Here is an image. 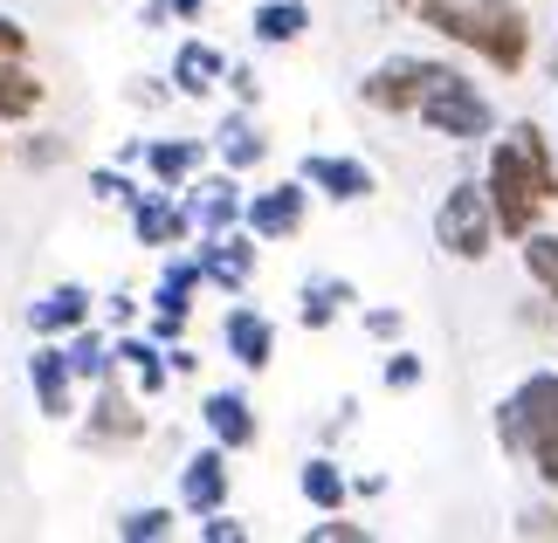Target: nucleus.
Returning <instances> with one entry per match:
<instances>
[{"label":"nucleus","instance_id":"nucleus-1","mask_svg":"<svg viewBox=\"0 0 558 543\" xmlns=\"http://www.w3.org/2000/svg\"><path fill=\"white\" fill-rule=\"evenodd\" d=\"M483 193H489V213H497L504 242H524V234L558 207V145L545 138L538 118H518L504 138H489Z\"/></svg>","mask_w":558,"mask_h":543},{"label":"nucleus","instance_id":"nucleus-2","mask_svg":"<svg viewBox=\"0 0 558 543\" xmlns=\"http://www.w3.org/2000/svg\"><path fill=\"white\" fill-rule=\"evenodd\" d=\"M435 138H448V145H489L497 138V103H489L476 83H469L456 62L427 83V97H421V111H414Z\"/></svg>","mask_w":558,"mask_h":543},{"label":"nucleus","instance_id":"nucleus-3","mask_svg":"<svg viewBox=\"0 0 558 543\" xmlns=\"http://www.w3.org/2000/svg\"><path fill=\"white\" fill-rule=\"evenodd\" d=\"M435 242H441V255H456V262H483V255L497 248V213H489L483 180H456V186L441 193Z\"/></svg>","mask_w":558,"mask_h":543},{"label":"nucleus","instance_id":"nucleus-4","mask_svg":"<svg viewBox=\"0 0 558 543\" xmlns=\"http://www.w3.org/2000/svg\"><path fill=\"white\" fill-rule=\"evenodd\" d=\"M441 70H448V62H435V55H386L379 70L359 83V97H366L373 111H386V118H414L421 97H427V83H435Z\"/></svg>","mask_w":558,"mask_h":543},{"label":"nucleus","instance_id":"nucleus-5","mask_svg":"<svg viewBox=\"0 0 558 543\" xmlns=\"http://www.w3.org/2000/svg\"><path fill=\"white\" fill-rule=\"evenodd\" d=\"M304 207H311V193H304V180H283V186L255 193V200L242 207V227L255 234V242H290V234L304 227Z\"/></svg>","mask_w":558,"mask_h":543},{"label":"nucleus","instance_id":"nucleus-6","mask_svg":"<svg viewBox=\"0 0 558 543\" xmlns=\"http://www.w3.org/2000/svg\"><path fill=\"white\" fill-rule=\"evenodd\" d=\"M201 275L214 282V289H228V296H242L248 289V275H255V234H201Z\"/></svg>","mask_w":558,"mask_h":543},{"label":"nucleus","instance_id":"nucleus-7","mask_svg":"<svg viewBox=\"0 0 558 543\" xmlns=\"http://www.w3.org/2000/svg\"><path fill=\"white\" fill-rule=\"evenodd\" d=\"M132 227L145 248H173L193 234V213L186 200H173V186H159V193H132Z\"/></svg>","mask_w":558,"mask_h":543},{"label":"nucleus","instance_id":"nucleus-8","mask_svg":"<svg viewBox=\"0 0 558 543\" xmlns=\"http://www.w3.org/2000/svg\"><path fill=\"white\" fill-rule=\"evenodd\" d=\"M304 186H317V193H325V200H338V207H359V200H373V193H379L373 165L331 159V151H311V159H304Z\"/></svg>","mask_w":558,"mask_h":543},{"label":"nucleus","instance_id":"nucleus-9","mask_svg":"<svg viewBox=\"0 0 558 543\" xmlns=\"http://www.w3.org/2000/svg\"><path fill=\"white\" fill-rule=\"evenodd\" d=\"M180 503H186L193 516L228 509V447H221V441L201 447V454H193V461L180 468Z\"/></svg>","mask_w":558,"mask_h":543},{"label":"nucleus","instance_id":"nucleus-10","mask_svg":"<svg viewBox=\"0 0 558 543\" xmlns=\"http://www.w3.org/2000/svg\"><path fill=\"white\" fill-rule=\"evenodd\" d=\"M221 337H228V358L242 365V372H263V365L276 358V323L263 310H248V303H234V310H228Z\"/></svg>","mask_w":558,"mask_h":543},{"label":"nucleus","instance_id":"nucleus-11","mask_svg":"<svg viewBox=\"0 0 558 543\" xmlns=\"http://www.w3.org/2000/svg\"><path fill=\"white\" fill-rule=\"evenodd\" d=\"M242 186H234V172H221V180H201V186H186V213H193V227L201 234H228V227H242Z\"/></svg>","mask_w":558,"mask_h":543},{"label":"nucleus","instance_id":"nucleus-12","mask_svg":"<svg viewBox=\"0 0 558 543\" xmlns=\"http://www.w3.org/2000/svg\"><path fill=\"white\" fill-rule=\"evenodd\" d=\"M510 406H518V420H524L531 441H538V433H551V427H558V372H551V365L524 372L518 393H510ZM524 461H531V454H524Z\"/></svg>","mask_w":558,"mask_h":543},{"label":"nucleus","instance_id":"nucleus-13","mask_svg":"<svg viewBox=\"0 0 558 543\" xmlns=\"http://www.w3.org/2000/svg\"><path fill=\"white\" fill-rule=\"evenodd\" d=\"M201 420H207V433L221 441L228 454H242V447H255V406L242 399V393H207V406H201Z\"/></svg>","mask_w":558,"mask_h":543},{"label":"nucleus","instance_id":"nucleus-14","mask_svg":"<svg viewBox=\"0 0 558 543\" xmlns=\"http://www.w3.org/2000/svg\"><path fill=\"white\" fill-rule=\"evenodd\" d=\"M352 303H359V289L345 275H317V282H304V310H296V317H304V331H331Z\"/></svg>","mask_w":558,"mask_h":543},{"label":"nucleus","instance_id":"nucleus-15","mask_svg":"<svg viewBox=\"0 0 558 543\" xmlns=\"http://www.w3.org/2000/svg\"><path fill=\"white\" fill-rule=\"evenodd\" d=\"M111 358H118V365H132V379H138V393H145V399L166 393V379H173V358H166L153 337H118V344H111Z\"/></svg>","mask_w":558,"mask_h":543},{"label":"nucleus","instance_id":"nucleus-16","mask_svg":"<svg viewBox=\"0 0 558 543\" xmlns=\"http://www.w3.org/2000/svg\"><path fill=\"white\" fill-rule=\"evenodd\" d=\"M221 76H228V62L214 55L207 41H180V55H173V90L180 97H207Z\"/></svg>","mask_w":558,"mask_h":543},{"label":"nucleus","instance_id":"nucleus-17","mask_svg":"<svg viewBox=\"0 0 558 543\" xmlns=\"http://www.w3.org/2000/svg\"><path fill=\"white\" fill-rule=\"evenodd\" d=\"M248 28H255V41L283 49V41H304V28H311V8H304V0H263Z\"/></svg>","mask_w":558,"mask_h":543},{"label":"nucleus","instance_id":"nucleus-18","mask_svg":"<svg viewBox=\"0 0 558 543\" xmlns=\"http://www.w3.org/2000/svg\"><path fill=\"white\" fill-rule=\"evenodd\" d=\"M76 323H90V289L83 282H62V289H49L35 303V331H76Z\"/></svg>","mask_w":558,"mask_h":543},{"label":"nucleus","instance_id":"nucleus-19","mask_svg":"<svg viewBox=\"0 0 558 543\" xmlns=\"http://www.w3.org/2000/svg\"><path fill=\"white\" fill-rule=\"evenodd\" d=\"M296 489H304V503L317 509V516H331V509H345V495H352V482H345V468L338 461H304V474H296Z\"/></svg>","mask_w":558,"mask_h":543},{"label":"nucleus","instance_id":"nucleus-20","mask_svg":"<svg viewBox=\"0 0 558 543\" xmlns=\"http://www.w3.org/2000/svg\"><path fill=\"white\" fill-rule=\"evenodd\" d=\"M201 138H166V145H145V165H153L159 186H186L193 172H201Z\"/></svg>","mask_w":558,"mask_h":543},{"label":"nucleus","instance_id":"nucleus-21","mask_svg":"<svg viewBox=\"0 0 558 543\" xmlns=\"http://www.w3.org/2000/svg\"><path fill=\"white\" fill-rule=\"evenodd\" d=\"M28 379H35V399H41V412H49V420H62V412H70V358L62 351H35V365H28Z\"/></svg>","mask_w":558,"mask_h":543},{"label":"nucleus","instance_id":"nucleus-22","mask_svg":"<svg viewBox=\"0 0 558 543\" xmlns=\"http://www.w3.org/2000/svg\"><path fill=\"white\" fill-rule=\"evenodd\" d=\"M518 255H524V275L538 282V296H545V303H558V234L538 221V227H531L524 242H518Z\"/></svg>","mask_w":558,"mask_h":543},{"label":"nucleus","instance_id":"nucleus-23","mask_svg":"<svg viewBox=\"0 0 558 543\" xmlns=\"http://www.w3.org/2000/svg\"><path fill=\"white\" fill-rule=\"evenodd\" d=\"M90 433H97V441H138V433H145V412H138L132 399H124L118 385H104V399H97V420H90Z\"/></svg>","mask_w":558,"mask_h":543},{"label":"nucleus","instance_id":"nucleus-24","mask_svg":"<svg viewBox=\"0 0 558 543\" xmlns=\"http://www.w3.org/2000/svg\"><path fill=\"white\" fill-rule=\"evenodd\" d=\"M221 159H228V172H248V165L269 159V145H263V132H255L248 118H228L221 124Z\"/></svg>","mask_w":558,"mask_h":543},{"label":"nucleus","instance_id":"nucleus-25","mask_svg":"<svg viewBox=\"0 0 558 543\" xmlns=\"http://www.w3.org/2000/svg\"><path fill=\"white\" fill-rule=\"evenodd\" d=\"M35 103H41V83L21 70L14 55H0V118H28Z\"/></svg>","mask_w":558,"mask_h":543},{"label":"nucleus","instance_id":"nucleus-26","mask_svg":"<svg viewBox=\"0 0 558 543\" xmlns=\"http://www.w3.org/2000/svg\"><path fill=\"white\" fill-rule=\"evenodd\" d=\"M62 358H70L76 379H111V344H104L97 331H83V323H76V337H70V351H62Z\"/></svg>","mask_w":558,"mask_h":543},{"label":"nucleus","instance_id":"nucleus-27","mask_svg":"<svg viewBox=\"0 0 558 543\" xmlns=\"http://www.w3.org/2000/svg\"><path fill=\"white\" fill-rule=\"evenodd\" d=\"M118 536L124 543H153V536H173V509H132L118 523Z\"/></svg>","mask_w":558,"mask_h":543},{"label":"nucleus","instance_id":"nucleus-28","mask_svg":"<svg viewBox=\"0 0 558 543\" xmlns=\"http://www.w3.org/2000/svg\"><path fill=\"white\" fill-rule=\"evenodd\" d=\"M379 379H386V393H414V385L427 379V365H421L414 351H393V358H386V372H379Z\"/></svg>","mask_w":558,"mask_h":543},{"label":"nucleus","instance_id":"nucleus-29","mask_svg":"<svg viewBox=\"0 0 558 543\" xmlns=\"http://www.w3.org/2000/svg\"><path fill=\"white\" fill-rule=\"evenodd\" d=\"M524 468H531V474H538V482H545V489L558 495V427L531 441V461H524Z\"/></svg>","mask_w":558,"mask_h":543},{"label":"nucleus","instance_id":"nucleus-30","mask_svg":"<svg viewBox=\"0 0 558 543\" xmlns=\"http://www.w3.org/2000/svg\"><path fill=\"white\" fill-rule=\"evenodd\" d=\"M518 536H558V495L545 489V503H531L518 516Z\"/></svg>","mask_w":558,"mask_h":543},{"label":"nucleus","instance_id":"nucleus-31","mask_svg":"<svg viewBox=\"0 0 558 543\" xmlns=\"http://www.w3.org/2000/svg\"><path fill=\"white\" fill-rule=\"evenodd\" d=\"M497 441H504V454H518V461H524V454H531V433H524V420H518V406H497Z\"/></svg>","mask_w":558,"mask_h":543},{"label":"nucleus","instance_id":"nucleus-32","mask_svg":"<svg viewBox=\"0 0 558 543\" xmlns=\"http://www.w3.org/2000/svg\"><path fill=\"white\" fill-rule=\"evenodd\" d=\"M373 530L366 523H338V509H331V523H311V543H366Z\"/></svg>","mask_w":558,"mask_h":543},{"label":"nucleus","instance_id":"nucleus-33","mask_svg":"<svg viewBox=\"0 0 558 543\" xmlns=\"http://www.w3.org/2000/svg\"><path fill=\"white\" fill-rule=\"evenodd\" d=\"M201 536H207V543H242V536H248V523H234L228 509H214L207 523H201Z\"/></svg>","mask_w":558,"mask_h":543},{"label":"nucleus","instance_id":"nucleus-34","mask_svg":"<svg viewBox=\"0 0 558 543\" xmlns=\"http://www.w3.org/2000/svg\"><path fill=\"white\" fill-rule=\"evenodd\" d=\"M366 331H373L379 344H393V337L407 331V317H400V310H366Z\"/></svg>","mask_w":558,"mask_h":543},{"label":"nucleus","instance_id":"nucleus-35","mask_svg":"<svg viewBox=\"0 0 558 543\" xmlns=\"http://www.w3.org/2000/svg\"><path fill=\"white\" fill-rule=\"evenodd\" d=\"M90 186L104 193V200H132V180H124V172H97Z\"/></svg>","mask_w":558,"mask_h":543},{"label":"nucleus","instance_id":"nucleus-36","mask_svg":"<svg viewBox=\"0 0 558 543\" xmlns=\"http://www.w3.org/2000/svg\"><path fill=\"white\" fill-rule=\"evenodd\" d=\"M0 55H14V62H21V55H28V35H21V28H14V21H8V14H0Z\"/></svg>","mask_w":558,"mask_h":543},{"label":"nucleus","instance_id":"nucleus-37","mask_svg":"<svg viewBox=\"0 0 558 543\" xmlns=\"http://www.w3.org/2000/svg\"><path fill=\"white\" fill-rule=\"evenodd\" d=\"M62 159V138H41V145H28V165H56Z\"/></svg>","mask_w":558,"mask_h":543},{"label":"nucleus","instance_id":"nucleus-38","mask_svg":"<svg viewBox=\"0 0 558 543\" xmlns=\"http://www.w3.org/2000/svg\"><path fill=\"white\" fill-rule=\"evenodd\" d=\"M228 83H234V97H242V103H255V70H228Z\"/></svg>","mask_w":558,"mask_h":543},{"label":"nucleus","instance_id":"nucleus-39","mask_svg":"<svg viewBox=\"0 0 558 543\" xmlns=\"http://www.w3.org/2000/svg\"><path fill=\"white\" fill-rule=\"evenodd\" d=\"M166 8H173L180 21H193V14H201V8H207V0H166Z\"/></svg>","mask_w":558,"mask_h":543},{"label":"nucleus","instance_id":"nucleus-40","mask_svg":"<svg viewBox=\"0 0 558 543\" xmlns=\"http://www.w3.org/2000/svg\"><path fill=\"white\" fill-rule=\"evenodd\" d=\"M545 76H551V83H558V41H551V55H545Z\"/></svg>","mask_w":558,"mask_h":543},{"label":"nucleus","instance_id":"nucleus-41","mask_svg":"<svg viewBox=\"0 0 558 543\" xmlns=\"http://www.w3.org/2000/svg\"><path fill=\"white\" fill-rule=\"evenodd\" d=\"M393 8H407V14H421V8H427V0H393Z\"/></svg>","mask_w":558,"mask_h":543}]
</instances>
